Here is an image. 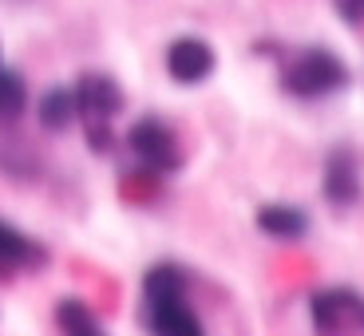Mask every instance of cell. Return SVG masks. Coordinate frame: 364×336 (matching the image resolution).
I'll return each instance as SVG.
<instances>
[{
    "label": "cell",
    "mask_w": 364,
    "mask_h": 336,
    "mask_svg": "<svg viewBox=\"0 0 364 336\" xmlns=\"http://www.w3.org/2000/svg\"><path fill=\"white\" fill-rule=\"evenodd\" d=\"M282 83L297 99H325V95H333L348 83V67L328 48H305L285 64Z\"/></svg>",
    "instance_id": "obj_1"
},
{
    "label": "cell",
    "mask_w": 364,
    "mask_h": 336,
    "mask_svg": "<svg viewBox=\"0 0 364 336\" xmlns=\"http://www.w3.org/2000/svg\"><path fill=\"white\" fill-rule=\"evenodd\" d=\"M75 99H80V115L87 123V135H91V146L95 151H107L111 146V131L107 123L123 111V91L111 75H83L75 83Z\"/></svg>",
    "instance_id": "obj_2"
},
{
    "label": "cell",
    "mask_w": 364,
    "mask_h": 336,
    "mask_svg": "<svg viewBox=\"0 0 364 336\" xmlns=\"http://www.w3.org/2000/svg\"><path fill=\"white\" fill-rule=\"evenodd\" d=\"M309 317L317 336H364V297L356 289H317Z\"/></svg>",
    "instance_id": "obj_3"
},
{
    "label": "cell",
    "mask_w": 364,
    "mask_h": 336,
    "mask_svg": "<svg viewBox=\"0 0 364 336\" xmlns=\"http://www.w3.org/2000/svg\"><path fill=\"white\" fill-rule=\"evenodd\" d=\"M127 146H131V155L155 174L178 170V163H182L178 139H174V131L166 127L163 119H151V115L139 119L135 127L127 131Z\"/></svg>",
    "instance_id": "obj_4"
},
{
    "label": "cell",
    "mask_w": 364,
    "mask_h": 336,
    "mask_svg": "<svg viewBox=\"0 0 364 336\" xmlns=\"http://www.w3.org/2000/svg\"><path fill=\"white\" fill-rule=\"evenodd\" d=\"M166 72L174 83H202L214 72V48L198 36H178L166 48Z\"/></svg>",
    "instance_id": "obj_5"
},
{
    "label": "cell",
    "mask_w": 364,
    "mask_h": 336,
    "mask_svg": "<svg viewBox=\"0 0 364 336\" xmlns=\"http://www.w3.org/2000/svg\"><path fill=\"white\" fill-rule=\"evenodd\" d=\"M146 328L151 336H206L198 313L186 300H151L146 305Z\"/></svg>",
    "instance_id": "obj_6"
},
{
    "label": "cell",
    "mask_w": 364,
    "mask_h": 336,
    "mask_svg": "<svg viewBox=\"0 0 364 336\" xmlns=\"http://www.w3.org/2000/svg\"><path fill=\"white\" fill-rule=\"evenodd\" d=\"M325 194L333 206H353L360 198V174L353 151H333L325 163Z\"/></svg>",
    "instance_id": "obj_7"
},
{
    "label": "cell",
    "mask_w": 364,
    "mask_h": 336,
    "mask_svg": "<svg viewBox=\"0 0 364 336\" xmlns=\"http://www.w3.org/2000/svg\"><path fill=\"white\" fill-rule=\"evenodd\" d=\"M257 226L269 237L297 242V237H305V229H309V218H305V210H297V206H262L257 210Z\"/></svg>",
    "instance_id": "obj_8"
},
{
    "label": "cell",
    "mask_w": 364,
    "mask_h": 336,
    "mask_svg": "<svg viewBox=\"0 0 364 336\" xmlns=\"http://www.w3.org/2000/svg\"><path fill=\"white\" fill-rule=\"evenodd\" d=\"M36 115H40V127L48 131H64L68 123H72L75 115H80V99H75V87H52L40 95L36 103Z\"/></svg>",
    "instance_id": "obj_9"
},
{
    "label": "cell",
    "mask_w": 364,
    "mask_h": 336,
    "mask_svg": "<svg viewBox=\"0 0 364 336\" xmlns=\"http://www.w3.org/2000/svg\"><path fill=\"white\" fill-rule=\"evenodd\" d=\"M40 257H44V249L36 242H28L20 229L0 222V273H12L20 265H40Z\"/></svg>",
    "instance_id": "obj_10"
},
{
    "label": "cell",
    "mask_w": 364,
    "mask_h": 336,
    "mask_svg": "<svg viewBox=\"0 0 364 336\" xmlns=\"http://www.w3.org/2000/svg\"><path fill=\"white\" fill-rule=\"evenodd\" d=\"M55 325L64 336H107L100 317L83 305V300H60L55 305Z\"/></svg>",
    "instance_id": "obj_11"
},
{
    "label": "cell",
    "mask_w": 364,
    "mask_h": 336,
    "mask_svg": "<svg viewBox=\"0 0 364 336\" xmlns=\"http://www.w3.org/2000/svg\"><path fill=\"white\" fill-rule=\"evenodd\" d=\"M143 293H146V305H151V300H178L182 293H186V277H182V269H174V265H155V269L146 273Z\"/></svg>",
    "instance_id": "obj_12"
},
{
    "label": "cell",
    "mask_w": 364,
    "mask_h": 336,
    "mask_svg": "<svg viewBox=\"0 0 364 336\" xmlns=\"http://www.w3.org/2000/svg\"><path fill=\"white\" fill-rule=\"evenodd\" d=\"M24 103H28V87H24V80H20L16 72H0V119L4 123H12V119H20V111H24Z\"/></svg>",
    "instance_id": "obj_13"
},
{
    "label": "cell",
    "mask_w": 364,
    "mask_h": 336,
    "mask_svg": "<svg viewBox=\"0 0 364 336\" xmlns=\"http://www.w3.org/2000/svg\"><path fill=\"white\" fill-rule=\"evenodd\" d=\"M333 4L348 24H364V0H333Z\"/></svg>",
    "instance_id": "obj_14"
},
{
    "label": "cell",
    "mask_w": 364,
    "mask_h": 336,
    "mask_svg": "<svg viewBox=\"0 0 364 336\" xmlns=\"http://www.w3.org/2000/svg\"><path fill=\"white\" fill-rule=\"evenodd\" d=\"M0 72H4V67H0Z\"/></svg>",
    "instance_id": "obj_15"
}]
</instances>
